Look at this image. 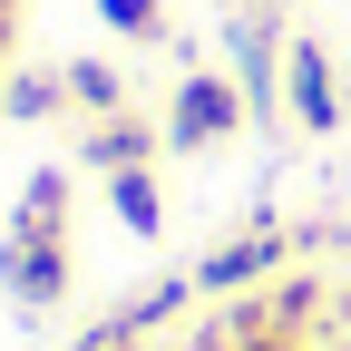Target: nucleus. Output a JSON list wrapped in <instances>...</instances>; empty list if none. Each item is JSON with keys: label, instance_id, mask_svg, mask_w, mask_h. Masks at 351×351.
<instances>
[{"label": "nucleus", "instance_id": "obj_2", "mask_svg": "<svg viewBox=\"0 0 351 351\" xmlns=\"http://www.w3.org/2000/svg\"><path fill=\"white\" fill-rule=\"evenodd\" d=\"M0 283H10V302H29V313H59L69 302V254L59 244H0Z\"/></svg>", "mask_w": 351, "mask_h": 351}, {"label": "nucleus", "instance_id": "obj_9", "mask_svg": "<svg viewBox=\"0 0 351 351\" xmlns=\"http://www.w3.org/2000/svg\"><path fill=\"white\" fill-rule=\"evenodd\" d=\"M0 108H10V117H49V108H69V78H10Z\"/></svg>", "mask_w": 351, "mask_h": 351}, {"label": "nucleus", "instance_id": "obj_1", "mask_svg": "<svg viewBox=\"0 0 351 351\" xmlns=\"http://www.w3.org/2000/svg\"><path fill=\"white\" fill-rule=\"evenodd\" d=\"M234 127H244V88L186 78V88H176V108H166V147H215V137H234Z\"/></svg>", "mask_w": 351, "mask_h": 351}, {"label": "nucleus", "instance_id": "obj_5", "mask_svg": "<svg viewBox=\"0 0 351 351\" xmlns=\"http://www.w3.org/2000/svg\"><path fill=\"white\" fill-rule=\"evenodd\" d=\"M283 78H293V117H302V127H332V117H341V88H332V59L313 49V39H293V59H283Z\"/></svg>", "mask_w": 351, "mask_h": 351}, {"label": "nucleus", "instance_id": "obj_12", "mask_svg": "<svg viewBox=\"0 0 351 351\" xmlns=\"http://www.w3.org/2000/svg\"><path fill=\"white\" fill-rule=\"evenodd\" d=\"M88 351H147V341H108V332H88Z\"/></svg>", "mask_w": 351, "mask_h": 351}, {"label": "nucleus", "instance_id": "obj_7", "mask_svg": "<svg viewBox=\"0 0 351 351\" xmlns=\"http://www.w3.org/2000/svg\"><path fill=\"white\" fill-rule=\"evenodd\" d=\"M88 166H98V176L147 166V127H137V117H98V127H88Z\"/></svg>", "mask_w": 351, "mask_h": 351}, {"label": "nucleus", "instance_id": "obj_11", "mask_svg": "<svg viewBox=\"0 0 351 351\" xmlns=\"http://www.w3.org/2000/svg\"><path fill=\"white\" fill-rule=\"evenodd\" d=\"M234 351H302V332H234Z\"/></svg>", "mask_w": 351, "mask_h": 351}, {"label": "nucleus", "instance_id": "obj_4", "mask_svg": "<svg viewBox=\"0 0 351 351\" xmlns=\"http://www.w3.org/2000/svg\"><path fill=\"white\" fill-rule=\"evenodd\" d=\"M59 225H69V176L39 166L29 186H20V205H10V234L20 244H59Z\"/></svg>", "mask_w": 351, "mask_h": 351}, {"label": "nucleus", "instance_id": "obj_8", "mask_svg": "<svg viewBox=\"0 0 351 351\" xmlns=\"http://www.w3.org/2000/svg\"><path fill=\"white\" fill-rule=\"evenodd\" d=\"M59 78H69V108H88V117H117V98H127L108 59H78V69H59Z\"/></svg>", "mask_w": 351, "mask_h": 351}, {"label": "nucleus", "instance_id": "obj_3", "mask_svg": "<svg viewBox=\"0 0 351 351\" xmlns=\"http://www.w3.org/2000/svg\"><path fill=\"white\" fill-rule=\"evenodd\" d=\"M283 263V234H244V244H225V254H205L195 263V293H244V283H263Z\"/></svg>", "mask_w": 351, "mask_h": 351}, {"label": "nucleus", "instance_id": "obj_10", "mask_svg": "<svg viewBox=\"0 0 351 351\" xmlns=\"http://www.w3.org/2000/svg\"><path fill=\"white\" fill-rule=\"evenodd\" d=\"M98 20H108V29H127V39H156V29H166L156 0H98Z\"/></svg>", "mask_w": 351, "mask_h": 351}, {"label": "nucleus", "instance_id": "obj_6", "mask_svg": "<svg viewBox=\"0 0 351 351\" xmlns=\"http://www.w3.org/2000/svg\"><path fill=\"white\" fill-rule=\"evenodd\" d=\"M108 205H117L127 234H166V195H156L147 166H117V176H108Z\"/></svg>", "mask_w": 351, "mask_h": 351}]
</instances>
